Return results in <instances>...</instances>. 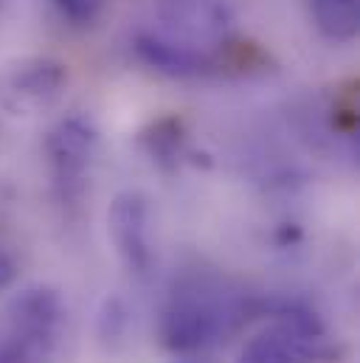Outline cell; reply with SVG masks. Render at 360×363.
Returning <instances> with one entry per match:
<instances>
[{"label":"cell","instance_id":"cell-1","mask_svg":"<svg viewBox=\"0 0 360 363\" xmlns=\"http://www.w3.org/2000/svg\"><path fill=\"white\" fill-rule=\"evenodd\" d=\"M147 223H150V208H147L144 194L124 191L110 203V211H107L110 240H113L118 257L124 259V265L135 273H144L150 268Z\"/></svg>","mask_w":360,"mask_h":363},{"label":"cell","instance_id":"cell-2","mask_svg":"<svg viewBox=\"0 0 360 363\" xmlns=\"http://www.w3.org/2000/svg\"><path fill=\"white\" fill-rule=\"evenodd\" d=\"M161 14L186 37V45L200 40H220L231 23L225 0H161Z\"/></svg>","mask_w":360,"mask_h":363},{"label":"cell","instance_id":"cell-3","mask_svg":"<svg viewBox=\"0 0 360 363\" xmlns=\"http://www.w3.org/2000/svg\"><path fill=\"white\" fill-rule=\"evenodd\" d=\"M57 318H60V298L45 287L26 290L20 298H14L11 321H14V330L20 335L17 338L20 350L26 352L28 347H37L45 338H51Z\"/></svg>","mask_w":360,"mask_h":363},{"label":"cell","instance_id":"cell-4","mask_svg":"<svg viewBox=\"0 0 360 363\" xmlns=\"http://www.w3.org/2000/svg\"><path fill=\"white\" fill-rule=\"evenodd\" d=\"M96 150V130L85 118L71 116L62 118L51 133H48V155L51 164L57 167L60 175H79Z\"/></svg>","mask_w":360,"mask_h":363},{"label":"cell","instance_id":"cell-5","mask_svg":"<svg viewBox=\"0 0 360 363\" xmlns=\"http://www.w3.org/2000/svg\"><path fill=\"white\" fill-rule=\"evenodd\" d=\"M135 54L155 71L167 74V77H197L206 71V57L197 54L191 45L175 43L158 34H138L135 37Z\"/></svg>","mask_w":360,"mask_h":363},{"label":"cell","instance_id":"cell-6","mask_svg":"<svg viewBox=\"0 0 360 363\" xmlns=\"http://www.w3.org/2000/svg\"><path fill=\"white\" fill-rule=\"evenodd\" d=\"M65 79H68V74H65L62 62L48 60V57H37V60H28V62L17 65V71L11 77V88L20 99L48 101L60 93Z\"/></svg>","mask_w":360,"mask_h":363},{"label":"cell","instance_id":"cell-7","mask_svg":"<svg viewBox=\"0 0 360 363\" xmlns=\"http://www.w3.org/2000/svg\"><path fill=\"white\" fill-rule=\"evenodd\" d=\"M167 341L175 350H194L206 341V335L211 333V315L200 301H178L169 313H167V324H164Z\"/></svg>","mask_w":360,"mask_h":363},{"label":"cell","instance_id":"cell-8","mask_svg":"<svg viewBox=\"0 0 360 363\" xmlns=\"http://www.w3.org/2000/svg\"><path fill=\"white\" fill-rule=\"evenodd\" d=\"M315 28L332 43H352L360 28L358 0H313Z\"/></svg>","mask_w":360,"mask_h":363},{"label":"cell","instance_id":"cell-9","mask_svg":"<svg viewBox=\"0 0 360 363\" xmlns=\"http://www.w3.org/2000/svg\"><path fill=\"white\" fill-rule=\"evenodd\" d=\"M298 338H290V333H268L254 338L245 350L240 363H298Z\"/></svg>","mask_w":360,"mask_h":363},{"label":"cell","instance_id":"cell-10","mask_svg":"<svg viewBox=\"0 0 360 363\" xmlns=\"http://www.w3.org/2000/svg\"><path fill=\"white\" fill-rule=\"evenodd\" d=\"M54 6L60 9L62 17H68L77 26L93 23L99 14V0H54Z\"/></svg>","mask_w":360,"mask_h":363},{"label":"cell","instance_id":"cell-11","mask_svg":"<svg viewBox=\"0 0 360 363\" xmlns=\"http://www.w3.org/2000/svg\"><path fill=\"white\" fill-rule=\"evenodd\" d=\"M11 276H14L11 262H9V259L0 254V287H3V284H9V281H11Z\"/></svg>","mask_w":360,"mask_h":363},{"label":"cell","instance_id":"cell-12","mask_svg":"<svg viewBox=\"0 0 360 363\" xmlns=\"http://www.w3.org/2000/svg\"><path fill=\"white\" fill-rule=\"evenodd\" d=\"M0 363H26V352L17 347V350H9L3 358H0Z\"/></svg>","mask_w":360,"mask_h":363}]
</instances>
